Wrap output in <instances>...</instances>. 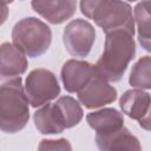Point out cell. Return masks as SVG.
Segmentation results:
<instances>
[{
	"label": "cell",
	"instance_id": "14",
	"mask_svg": "<svg viewBox=\"0 0 151 151\" xmlns=\"http://www.w3.org/2000/svg\"><path fill=\"white\" fill-rule=\"evenodd\" d=\"M27 58L21 50L13 42H4L0 45V74L1 76H20L27 70Z\"/></svg>",
	"mask_w": 151,
	"mask_h": 151
},
{
	"label": "cell",
	"instance_id": "11",
	"mask_svg": "<svg viewBox=\"0 0 151 151\" xmlns=\"http://www.w3.org/2000/svg\"><path fill=\"white\" fill-rule=\"evenodd\" d=\"M86 122L96 131L97 137L112 134L124 127L123 113L113 107H104L87 113Z\"/></svg>",
	"mask_w": 151,
	"mask_h": 151
},
{
	"label": "cell",
	"instance_id": "2",
	"mask_svg": "<svg viewBox=\"0 0 151 151\" xmlns=\"http://www.w3.org/2000/svg\"><path fill=\"white\" fill-rule=\"evenodd\" d=\"M20 76L0 74V130L21 131L29 119V105Z\"/></svg>",
	"mask_w": 151,
	"mask_h": 151
},
{
	"label": "cell",
	"instance_id": "5",
	"mask_svg": "<svg viewBox=\"0 0 151 151\" xmlns=\"http://www.w3.org/2000/svg\"><path fill=\"white\" fill-rule=\"evenodd\" d=\"M25 92L32 107L44 106L60 94L57 76L46 68L32 70L25 80Z\"/></svg>",
	"mask_w": 151,
	"mask_h": 151
},
{
	"label": "cell",
	"instance_id": "17",
	"mask_svg": "<svg viewBox=\"0 0 151 151\" xmlns=\"http://www.w3.org/2000/svg\"><path fill=\"white\" fill-rule=\"evenodd\" d=\"M55 104L61 112L66 129L77 126L81 122V119L84 117V111H83L79 101L76 100L73 97H71V96L59 97L58 100L55 101Z\"/></svg>",
	"mask_w": 151,
	"mask_h": 151
},
{
	"label": "cell",
	"instance_id": "18",
	"mask_svg": "<svg viewBox=\"0 0 151 151\" xmlns=\"http://www.w3.org/2000/svg\"><path fill=\"white\" fill-rule=\"evenodd\" d=\"M38 151H72V145L66 138L42 139L39 143Z\"/></svg>",
	"mask_w": 151,
	"mask_h": 151
},
{
	"label": "cell",
	"instance_id": "16",
	"mask_svg": "<svg viewBox=\"0 0 151 151\" xmlns=\"http://www.w3.org/2000/svg\"><path fill=\"white\" fill-rule=\"evenodd\" d=\"M129 84L137 90H150L151 88V58L150 55H144L133 65Z\"/></svg>",
	"mask_w": 151,
	"mask_h": 151
},
{
	"label": "cell",
	"instance_id": "13",
	"mask_svg": "<svg viewBox=\"0 0 151 151\" xmlns=\"http://www.w3.org/2000/svg\"><path fill=\"white\" fill-rule=\"evenodd\" d=\"M96 144L100 151H143L139 139L125 126L109 136H96Z\"/></svg>",
	"mask_w": 151,
	"mask_h": 151
},
{
	"label": "cell",
	"instance_id": "1",
	"mask_svg": "<svg viewBox=\"0 0 151 151\" xmlns=\"http://www.w3.org/2000/svg\"><path fill=\"white\" fill-rule=\"evenodd\" d=\"M104 51L94 65L96 73L107 83L119 81L136 54L133 34L117 29L105 34Z\"/></svg>",
	"mask_w": 151,
	"mask_h": 151
},
{
	"label": "cell",
	"instance_id": "19",
	"mask_svg": "<svg viewBox=\"0 0 151 151\" xmlns=\"http://www.w3.org/2000/svg\"><path fill=\"white\" fill-rule=\"evenodd\" d=\"M8 4L7 2H0V26L7 20L8 17Z\"/></svg>",
	"mask_w": 151,
	"mask_h": 151
},
{
	"label": "cell",
	"instance_id": "15",
	"mask_svg": "<svg viewBox=\"0 0 151 151\" xmlns=\"http://www.w3.org/2000/svg\"><path fill=\"white\" fill-rule=\"evenodd\" d=\"M134 18L137 24V34H138V41L142 45V47L150 52L151 45H150V1H140L134 6L133 9Z\"/></svg>",
	"mask_w": 151,
	"mask_h": 151
},
{
	"label": "cell",
	"instance_id": "12",
	"mask_svg": "<svg viewBox=\"0 0 151 151\" xmlns=\"http://www.w3.org/2000/svg\"><path fill=\"white\" fill-rule=\"evenodd\" d=\"M35 129L41 134H58L66 127L60 110L55 103H47L33 114Z\"/></svg>",
	"mask_w": 151,
	"mask_h": 151
},
{
	"label": "cell",
	"instance_id": "7",
	"mask_svg": "<svg viewBox=\"0 0 151 151\" xmlns=\"http://www.w3.org/2000/svg\"><path fill=\"white\" fill-rule=\"evenodd\" d=\"M78 100L86 109H98L113 103L117 99V90L100 78L96 71L90 81L77 93Z\"/></svg>",
	"mask_w": 151,
	"mask_h": 151
},
{
	"label": "cell",
	"instance_id": "3",
	"mask_svg": "<svg viewBox=\"0 0 151 151\" xmlns=\"http://www.w3.org/2000/svg\"><path fill=\"white\" fill-rule=\"evenodd\" d=\"M80 12L92 19L106 34L112 31L124 29L134 35V20L132 8L125 1L83 0L79 2Z\"/></svg>",
	"mask_w": 151,
	"mask_h": 151
},
{
	"label": "cell",
	"instance_id": "9",
	"mask_svg": "<svg viewBox=\"0 0 151 151\" xmlns=\"http://www.w3.org/2000/svg\"><path fill=\"white\" fill-rule=\"evenodd\" d=\"M94 65L88 61L70 59L64 63L60 72L65 90L70 93H78L93 77Z\"/></svg>",
	"mask_w": 151,
	"mask_h": 151
},
{
	"label": "cell",
	"instance_id": "8",
	"mask_svg": "<svg viewBox=\"0 0 151 151\" xmlns=\"http://www.w3.org/2000/svg\"><path fill=\"white\" fill-rule=\"evenodd\" d=\"M150 104L149 92L137 88L125 91L119 99L122 113L137 120L146 131L150 130Z\"/></svg>",
	"mask_w": 151,
	"mask_h": 151
},
{
	"label": "cell",
	"instance_id": "10",
	"mask_svg": "<svg viewBox=\"0 0 151 151\" xmlns=\"http://www.w3.org/2000/svg\"><path fill=\"white\" fill-rule=\"evenodd\" d=\"M32 8L52 25H59L73 17L77 9L74 0H33Z\"/></svg>",
	"mask_w": 151,
	"mask_h": 151
},
{
	"label": "cell",
	"instance_id": "4",
	"mask_svg": "<svg viewBox=\"0 0 151 151\" xmlns=\"http://www.w3.org/2000/svg\"><path fill=\"white\" fill-rule=\"evenodd\" d=\"M13 44L26 57L38 58L51 46L52 31L47 24L35 17L20 19L12 29Z\"/></svg>",
	"mask_w": 151,
	"mask_h": 151
},
{
	"label": "cell",
	"instance_id": "6",
	"mask_svg": "<svg viewBox=\"0 0 151 151\" xmlns=\"http://www.w3.org/2000/svg\"><path fill=\"white\" fill-rule=\"evenodd\" d=\"M96 40V29L85 19L70 21L63 32V41L66 51L76 58H85L92 50Z\"/></svg>",
	"mask_w": 151,
	"mask_h": 151
}]
</instances>
